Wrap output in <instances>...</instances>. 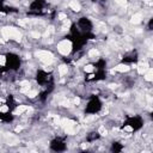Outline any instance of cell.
<instances>
[{
  "instance_id": "7",
  "label": "cell",
  "mask_w": 153,
  "mask_h": 153,
  "mask_svg": "<svg viewBox=\"0 0 153 153\" xmlns=\"http://www.w3.org/2000/svg\"><path fill=\"white\" fill-rule=\"evenodd\" d=\"M93 71H95L93 65H85L84 66V72H86V73H93Z\"/></svg>"
},
{
  "instance_id": "4",
  "label": "cell",
  "mask_w": 153,
  "mask_h": 153,
  "mask_svg": "<svg viewBox=\"0 0 153 153\" xmlns=\"http://www.w3.org/2000/svg\"><path fill=\"white\" fill-rule=\"evenodd\" d=\"M58 72L60 77H65L67 73H68V66L65 64H61L60 66H58Z\"/></svg>"
},
{
  "instance_id": "3",
  "label": "cell",
  "mask_w": 153,
  "mask_h": 153,
  "mask_svg": "<svg viewBox=\"0 0 153 153\" xmlns=\"http://www.w3.org/2000/svg\"><path fill=\"white\" fill-rule=\"evenodd\" d=\"M114 71L115 72H119V73H126L128 71H130V67L128 66V65H117V66H115L114 67Z\"/></svg>"
},
{
  "instance_id": "9",
  "label": "cell",
  "mask_w": 153,
  "mask_h": 153,
  "mask_svg": "<svg viewBox=\"0 0 153 153\" xmlns=\"http://www.w3.org/2000/svg\"><path fill=\"white\" fill-rule=\"evenodd\" d=\"M6 65V58L4 55H0V66H5Z\"/></svg>"
},
{
  "instance_id": "6",
  "label": "cell",
  "mask_w": 153,
  "mask_h": 153,
  "mask_svg": "<svg viewBox=\"0 0 153 153\" xmlns=\"http://www.w3.org/2000/svg\"><path fill=\"white\" fill-rule=\"evenodd\" d=\"M142 15L141 13H134L133 16H132V21H130V23H133V24H139V23H141L142 22Z\"/></svg>"
},
{
  "instance_id": "8",
  "label": "cell",
  "mask_w": 153,
  "mask_h": 153,
  "mask_svg": "<svg viewBox=\"0 0 153 153\" xmlns=\"http://www.w3.org/2000/svg\"><path fill=\"white\" fill-rule=\"evenodd\" d=\"M114 1H115V4H117L120 6H125L127 4V0H114Z\"/></svg>"
},
{
  "instance_id": "2",
  "label": "cell",
  "mask_w": 153,
  "mask_h": 153,
  "mask_svg": "<svg viewBox=\"0 0 153 153\" xmlns=\"http://www.w3.org/2000/svg\"><path fill=\"white\" fill-rule=\"evenodd\" d=\"M68 7L74 12H80L81 11V4L79 3V0H70Z\"/></svg>"
},
{
  "instance_id": "1",
  "label": "cell",
  "mask_w": 153,
  "mask_h": 153,
  "mask_svg": "<svg viewBox=\"0 0 153 153\" xmlns=\"http://www.w3.org/2000/svg\"><path fill=\"white\" fill-rule=\"evenodd\" d=\"M72 50V43H71V41L68 40H62V41H60L59 43H58V52L61 54V55H68Z\"/></svg>"
},
{
  "instance_id": "5",
  "label": "cell",
  "mask_w": 153,
  "mask_h": 153,
  "mask_svg": "<svg viewBox=\"0 0 153 153\" xmlns=\"http://www.w3.org/2000/svg\"><path fill=\"white\" fill-rule=\"evenodd\" d=\"M99 55H101V53H99V50L97 49V48H91V49L89 50V53H87V56L90 59H97Z\"/></svg>"
}]
</instances>
